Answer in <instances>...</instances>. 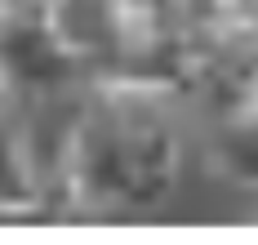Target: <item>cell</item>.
I'll use <instances>...</instances> for the list:
<instances>
[{"mask_svg":"<svg viewBox=\"0 0 258 245\" xmlns=\"http://www.w3.org/2000/svg\"><path fill=\"white\" fill-rule=\"evenodd\" d=\"M174 107L111 85H85L76 125L53 174L62 218L152 210L178 183Z\"/></svg>","mask_w":258,"mask_h":245,"instance_id":"obj_1","label":"cell"},{"mask_svg":"<svg viewBox=\"0 0 258 245\" xmlns=\"http://www.w3.org/2000/svg\"><path fill=\"white\" fill-rule=\"evenodd\" d=\"M40 14L53 40L80 63L85 81L129 40L120 0H40Z\"/></svg>","mask_w":258,"mask_h":245,"instance_id":"obj_2","label":"cell"},{"mask_svg":"<svg viewBox=\"0 0 258 245\" xmlns=\"http://www.w3.org/2000/svg\"><path fill=\"white\" fill-rule=\"evenodd\" d=\"M205 156L223 178L258 188V94L227 116L205 120Z\"/></svg>","mask_w":258,"mask_h":245,"instance_id":"obj_3","label":"cell"},{"mask_svg":"<svg viewBox=\"0 0 258 245\" xmlns=\"http://www.w3.org/2000/svg\"><path fill=\"white\" fill-rule=\"evenodd\" d=\"M129 36H205L218 27V0H120Z\"/></svg>","mask_w":258,"mask_h":245,"instance_id":"obj_4","label":"cell"},{"mask_svg":"<svg viewBox=\"0 0 258 245\" xmlns=\"http://www.w3.org/2000/svg\"><path fill=\"white\" fill-rule=\"evenodd\" d=\"M0 5H5V0H0Z\"/></svg>","mask_w":258,"mask_h":245,"instance_id":"obj_5","label":"cell"}]
</instances>
